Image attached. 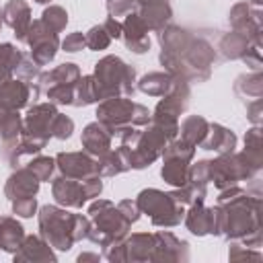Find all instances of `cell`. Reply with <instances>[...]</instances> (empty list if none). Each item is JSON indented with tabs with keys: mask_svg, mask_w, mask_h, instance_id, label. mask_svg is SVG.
<instances>
[{
	"mask_svg": "<svg viewBox=\"0 0 263 263\" xmlns=\"http://www.w3.org/2000/svg\"><path fill=\"white\" fill-rule=\"evenodd\" d=\"M234 90L247 101H259L261 99V74H259V70H255L253 74L238 76Z\"/></svg>",
	"mask_w": 263,
	"mask_h": 263,
	"instance_id": "cell-29",
	"label": "cell"
},
{
	"mask_svg": "<svg viewBox=\"0 0 263 263\" xmlns=\"http://www.w3.org/2000/svg\"><path fill=\"white\" fill-rule=\"evenodd\" d=\"M97 121H101L111 136H119V132L127 125H146L150 121V111L129 99L111 97L97 107Z\"/></svg>",
	"mask_w": 263,
	"mask_h": 263,
	"instance_id": "cell-2",
	"label": "cell"
},
{
	"mask_svg": "<svg viewBox=\"0 0 263 263\" xmlns=\"http://www.w3.org/2000/svg\"><path fill=\"white\" fill-rule=\"evenodd\" d=\"M35 2H41L43 4V2H49V0H35Z\"/></svg>",
	"mask_w": 263,
	"mask_h": 263,
	"instance_id": "cell-41",
	"label": "cell"
},
{
	"mask_svg": "<svg viewBox=\"0 0 263 263\" xmlns=\"http://www.w3.org/2000/svg\"><path fill=\"white\" fill-rule=\"evenodd\" d=\"M185 224L197 236L218 234V214H216V208H205L203 201L193 203L191 210L187 212Z\"/></svg>",
	"mask_w": 263,
	"mask_h": 263,
	"instance_id": "cell-13",
	"label": "cell"
},
{
	"mask_svg": "<svg viewBox=\"0 0 263 263\" xmlns=\"http://www.w3.org/2000/svg\"><path fill=\"white\" fill-rule=\"evenodd\" d=\"M121 37L125 41V45L136 51V53H144L150 47V39H148V27L144 25V21L138 14H129L123 23H121Z\"/></svg>",
	"mask_w": 263,
	"mask_h": 263,
	"instance_id": "cell-15",
	"label": "cell"
},
{
	"mask_svg": "<svg viewBox=\"0 0 263 263\" xmlns=\"http://www.w3.org/2000/svg\"><path fill=\"white\" fill-rule=\"evenodd\" d=\"M101 86L103 99H111V97H121V95H132L134 92V78H136V70L132 66H127L123 60H119L117 55H107L103 58L92 74Z\"/></svg>",
	"mask_w": 263,
	"mask_h": 263,
	"instance_id": "cell-4",
	"label": "cell"
},
{
	"mask_svg": "<svg viewBox=\"0 0 263 263\" xmlns=\"http://www.w3.org/2000/svg\"><path fill=\"white\" fill-rule=\"evenodd\" d=\"M175 80L177 76H173L171 72H150L140 80V90L152 97H164L175 86Z\"/></svg>",
	"mask_w": 263,
	"mask_h": 263,
	"instance_id": "cell-23",
	"label": "cell"
},
{
	"mask_svg": "<svg viewBox=\"0 0 263 263\" xmlns=\"http://www.w3.org/2000/svg\"><path fill=\"white\" fill-rule=\"evenodd\" d=\"M53 166H55V158H49V156H37L27 164V168H31L39 181H49Z\"/></svg>",
	"mask_w": 263,
	"mask_h": 263,
	"instance_id": "cell-31",
	"label": "cell"
},
{
	"mask_svg": "<svg viewBox=\"0 0 263 263\" xmlns=\"http://www.w3.org/2000/svg\"><path fill=\"white\" fill-rule=\"evenodd\" d=\"M88 214L95 220V226L90 228L88 238L103 247L121 242V238L125 236V232L132 224L111 201H95L90 205Z\"/></svg>",
	"mask_w": 263,
	"mask_h": 263,
	"instance_id": "cell-3",
	"label": "cell"
},
{
	"mask_svg": "<svg viewBox=\"0 0 263 263\" xmlns=\"http://www.w3.org/2000/svg\"><path fill=\"white\" fill-rule=\"evenodd\" d=\"M162 179L173 185V187H181L187 183L189 179V158H181V156H164V164L160 171Z\"/></svg>",
	"mask_w": 263,
	"mask_h": 263,
	"instance_id": "cell-21",
	"label": "cell"
},
{
	"mask_svg": "<svg viewBox=\"0 0 263 263\" xmlns=\"http://www.w3.org/2000/svg\"><path fill=\"white\" fill-rule=\"evenodd\" d=\"M21 132H23V123L16 109H10L0 103V150L4 156H10V152L14 150L21 138Z\"/></svg>",
	"mask_w": 263,
	"mask_h": 263,
	"instance_id": "cell-12",
	"label": "cell"
},
{
	"mask_svg": "<svg viewBox=\"0 0 263 263\" xmlns=\"http://www.w3.org/2000/svg\"><path fill=\"white\" fill-rule=\"evenodd\" d=\"M257 168L247 160L245 152L240 154H220L218 160H210V181L218 189H226L236 181L251 179Z\"/></svg>",
	"mask_w": 263,
	"mask_h": 263,
	"instance_id": "cell-7",
	"label": "cell"
},
{
	"mask_svg": "<svg viewBox=\"0 0 263 263\" xmlns=\"http://www.w3.org/2000/svg\"><path fill=\"white\" fill-rule=\"evenodd\" d=\"M138 16L144 21V25L148 27V31L150 29L152 31H162L164 25L171 21L173 12H171V6L166 4V0H154V2L142 4Z\"/></svg>",
	"mask_w": 263,
	"mask_h": 263,
	"instance_id": "cell-19",
	"label": "cell"
},
{
	"mask_svg": "<svg viewBox=\"0 0 263 263\" xmlns=\"http://www.w3.org/2000/svg\"><path fill=\"white\" fill-rule=\"evenodd\" d=\"M25 234L23 226L12 218H0V249L2 251H14L21 247Z\"/></svg>",
	"mask_w": 263,
	"mask_h": 263,
	"instance_id": "cell-26",
	"label": "cell"
},
{
	"mask_svg": "<svg viewBox=\"0 0 263 263\" xmlns=\"http://www.w3.org/2000/svg\"><path fill=\"white\" fill-rule=\"evenodd\" d=\"M39 228L49 247L68 251L76 240L88 238L90 222L80 214H68L55 205H43L39 214Z\"/></svg>",
	"mask_w": 263,
	"mask_h": 263,
	"instance_id": "cell-1",
	"label": "cell"
},
{
	"mask_svg": "<svg viewBox=\"0 0 263 263\" xmlns=\"http://www.w3.org/2000/svg\"><path fill=\"white\" fill-rule=\"evenodd\" d=\"M18 249H21V253H16L14 259H33V261H37V259H49V261H55V257L49 251L47 242L41 240V238H37V236L23 238V242H21Z\"/></svg>",
	"mask_w": 263,
	"mask_h": 263,
	"instance_id": "cell-28",
	"label": "cell"
},
{
	"mask_svg": "<svg viewBox=\"0 0 263 263\" xmlns=\"http://www.w3.org/2000/svg\"><path fill=\"white\" fill-rule=\"evenodd\" d=\"M58 168L62 177L70 179H90V177H101L97 171V162L82 152H62L55 156Z\"/></svg>",
	"mask_w": 263,
	"mask_h": 263,
	"instance_id": "cell-11",
	"label": "cell"
},
{
	"mask_svg": "<svg viewBox=\"0 0 263 263\" xmlns=\"http://www.w3.org/2000/svg\"><path fill=\"white\" fill-rule=\"evenodd\" d=\"M230 25L234 27L236 33L245 35L251 43L259 47L261 43V12L259 10L251 8L247 2H238L230 10Z\"/></svg>",
	"mask_w": 263,
	"mask_h": 263,
	"instance_id": "cell-10",
	"label": "cell"
},
{
	"mask_svg": "<svg viewBox=\"0 0 263 263\" xmlns=\"http://www.w3.org/2000/svg\"><path fill=\"white\" fill-rule=\"evenodd\" d=\"M234 146H236V136L230 129H226L218 123H210L208 136L201 142L203 150H216L220 154H232Z\"/></svg>",
	"mask_w": 263,
	"mask_h": 263,
	"instance_id": "cell-20",
	"label": "cell"
},
{
	"mask_svg": "<svg viewBox=\"0 0 263 263\" xmlns=\"http://www.w3.org/2000/svg\"><path fill=\"white\" fill-rule=\"evenodd\" d=\"M78 78H80V70H78L76 64H62L55 70L41 74V78H39V90L45 92L49 86H55V84H74Z\"/></svg>",
	"mask_w": 263,
	"mask_h": 263,
	"instance_id": "cell-22",
	"label": "cell"
},
{
	"mask_svg": "<svg viewBox=\"0 0 263 263\" xmlns=\"http://www.w3.org/2000/svg\"><path fill=\"white\" fill-rule=\"evenodd\" d=\"M31 92H33V97H37L41 90H39V86L33 90L25 80H8V82H4L2 86H0V103L2 105H6V107H10V109H21V107H25L27 103H29V97H31Z\"/></svg>",
	"mask_w": 263,
	"mask_h": 263,
	"instance_id": "cell-17",
	"label": "cell"
},
{
	"mask_svg": "<svg viewBox=\"0 0 263 263\" xmlns=\"http://www.w3.org/2000/svg\"><path fill=\"white\" fill-rule=\"evenodd\" d=\"M72 132H74V121L70 117L58 113L55 119H53V123H51V136L53 138H60V140H66V138H70Z\"/></svg>",
	"mask_w": 263,
	"mask_h": 263,
	"instance_id": "cell-33",
	"label": "cell"
},
{
	"mask_svg": "<svg viewBox=\"0 0 263 263\" xmlns=\"http://www.w3.org/2000/svg\"><path fill=\"white\" fill-rule=\"evenodd\" d=\"M62 47H64V51H70V53L84 49V47H86L84 35H82V33H72V35H68V37L62 41Z\"/></svg>",
	"mask_w": 263,
	"mask_h": 263,
	"instance_id": "cell-36",
	"label": "cell"
},
{
	"mask_svg": "<svg viewBox=\"0 0 263 263\" xmlns=\"http://www.w3.org/2000/svg\"><path fill=\"white\" fill-rule=\"evenodd\" d=\"M35 210H37L35 197H21V199H14V201H12V212L18 214V216H23V218L33 216Z\"/></svg>",
	"mask_w": 263,
	"mask_h": 263,
	"instance_id": "cell-35",
	"label": "cell"
},
{
	"mask_svg": "<svg viewBox=\"0 0 263 263\" xmlns=\"http://www.w3.org/2000/svg\"><path fill=\"white\" fill-rule=\"evenodd\" d=\"M78 259H80V261H82V259H99V255H80Z\"/></svg>",
	"mask_w": 263,
	"mask_h": 263,
	"instance_id": "cell-40",
	"label": "cell"
},
{
	"mask_svg": "<svg viewBox=\"0 0 263 263\" xmlns=\"http://www.w3.org/2000/svg\"><path fill=\"white\" fill-rule=\"evenodd\" d=\"M181 129V140L193 144V146H201L203 138L208 136V129H210V123L199 117V115H191L183 121V125L179 127Z\"/></svg>",
	"mask_w": 263,
	"mask_h": 263,
	"instance_id": "cell-27",
	"label": "cell"
},
{
	"mask_svg": "<svg viewBox=\"0 0 263 263\" xmlns=\"http://www.w3.org/2000/svg\"><path fill=\"white\" fill-rule=\"evenodd\" d=\"M55 115H58V111H55V107L51 103L35 105L33 109H29L21 134L47 144V140L51 138V123H53Z\"/></svg>",
	"mask_w": 263,
	"mask_h": 263,
	"instance_id": "cell-9",
	"label": "cell"
},
{
	"mask_svg": "<svg viewBox=\"0 0 263 263\" xmlns=\"http://www.w3.org/2000/svg\"><path fill=\"white\" fill-rule=\"evenodd\" d=\"M99 99H103V92H101V86H99L95 76H82V78L76 80V84H74V103L72 105L82 107V105L97 103Z\"/></svg>",
	"mask_w": 263,
	"mask_h": 263,
	"instance_id": "cell-24",
	"label": "cell"
},
{
	"mask_svg": "<svg viewBox=\"0 0 263 263\" xmlns=\"http://www.w3.org/2000/svg\"><path fill=\"white\" fill-rule=\"evenodd\" d=\"M39 179L33 175L31 168H18L16 173H12L6 181V187H4V193L8 195V199H21V197H33L39 189Z\"/></svg>",
	"mask_w": 263,
	"mask_h": 263,
	"instance_id": "cell-14",
	"label": "cell"
},
{
	"mask_svg": "<svg viewBox=\"0 0 263 263\" xmlns=\"http://www.w3.org/2000/svg\"><path fill=\"white\" fill-rule=\"evenodd\" d=\"M101 189H103L101 177H90V179L60 177L53 181V197L58 199V203L68 208H82L88 199L97 197Z\"/></svg>",
	"mask_w": 263,
	"mask_h": 263,
	"instance_id": "cell-6",
	"label": "cell"
},
{
	"mask_svg": "<svg viewBox=\"0 0 263 263\" xmlns=\"http://www.w3.org/2000/svg\"><path fill=\"white\" fill-rule=\"evenodd\" d=\"M117 210L129 220V222H136L138 218H140V208H138V201H132V199H123L119 205H117Z\"/></svg>",
	"mask_w": 263,
	"mask_h": 263,
	"instance_id": "cell-37",
	"label": "cell"
},
{
	"mask_svg": "<svg viewBox=\"0 0 263 263\" xmlns=\"http://www.w3.org/2000/svg\"><path fill=\"white\" fill-rule=\"evenodd\" d=\"M84 41H86V47L99 51V49H105V47L111 43V37H109V33L105 31V27L99 25V27H92V29L84 35Z\"/></svg>",
	"mask_w": 263,
	"mask_h": 263,
	"instance_id": "cell-32",
	"label": "cell"
},
{
	"mask_svg": "<svg viewBox=\"0 0 263 263\" xmlns=\"http://www.w3.org/2000/svg\"><path fill=\"white\" fill-rule=\"evenodd\" d=\"M18 76H21V80H33L35 76H37V72H39V66L31 60V55L27 58V55H23V60H21V64L16 66V70H14Z\"/></svg>",
	"mask_w": 263,
	"mask_h": 263,
	"instance_id": "cell-34",
	"label": "cell"
},
{
	"mask_svg": "<svg viewBox=\"0 0 263 263\" xmlns=\"http://www.w3.org/2000/svg\"><path fill=\"white\" fill-rule=\"evenodd\" d=\"M2 16H4V23L8 27L14 29V35L18 41H25L27 39V33H29V27H31V10L27 6V2L23 0H10L4 8H2Z\"/></svg>",
	"mask_w": 263,
	"mask_h": 263,
	"instance_id": "cell-16",
	"label": "cell"
},
{
	"mask_svg": "<svg viewBox=\"0 0 263 263\" xmlns=\"http://www.w3.org/2000/svg\"><path fill=\"white\" fill-rule=\"evenodd\" d=\"M41 23L47 25L53 33H60V31L66 27V23H68V12H66L62 6H49V8L43 10Z\"/></svg>",
	"mask_w": 263,
	"mask_h": 263,
	"instance_id": "cell-30",
	"label": "cell"
},
{
	"mask_svg": "<svg viewBox=\"0 0 263 263\" xmlns=\"http://www.w3.org/2000/svg\"><path fill=\"white\" fill-rule=\"evenodd\" d=\"M103 27H105V31L109 33L111 39H119V37H121V23H119L115 16H109V18L103 23Z\"/></svg>",
	"mask_w": 263,
	"mask_h": 263,
	"instance_id": "cell-39",
	"label": "cell"
},
{
	"mask_svg": "<svg viewBox=\"0 0 263 263\" xmlns=\"http://www.w3.org/2000/svg\"><path fill=\"white\" fill-rule=\"evenodd\" d=\"M25 41L31 45V60H33L37 66L49 64V62L53 60V55H55L58 45H60L58 33H53L47 25H43L41 18L31 23Z\"/></svg>",
	"mask_w": 263,
	"mask_h": 263,
	"instance_id": "cell-8",
	"label": "cell"
},
{
	"mask_svg": "<svg viewBox=\"0 0 263 263\" xmlns=\"http://www.w3.org/2000/svg\"><path fill=\"white\" fill-rule=\"evenodd\" d=\"M136 201L140 212L148 214L156 226H177L185 216L183 205L175 201L171 193H162L158 189H144Z\"/></svg>",
	"mask_w": 263,
	"mask_h": 263,
	"instance_id": "cell-5",
	"label": "cell"
},
{
	"mask_svg": "<svg viewBox=\"0 0 263 263\" xmlns=\"http://www.w3.org/2000/svg\"><path fill=\"white\" fill-rule=\"evenodd\" d=\"M111 138L113 136L109 134V129L101 121H95V123H88L82 132V146L86 148L88 154L99 158L111 150Z\"/></svg>",
	"mask_w": 263,
	"mask_h": 263,
	"instance_id": "cell-18",
	"label": "cell"
},
{
	"mask_svg": "<svg viewBox=\"0 0 263 263\" xmlns=\"http://www.w3.org/2000/svg\"><path fill=\"white\" fill-rule=\"evenodd\" d=\"M245 146L247 148H253V150H259L261 148V129L259 127H253L247 132L245 136Z\"/></svg>",
	"mask_w": 263,
	"mask_h": 263,
	"instance_id": "cell-38",
	"label": "cell"
},
{
	"mask_svg": "<svg viewBox=\"0 0 263 263\" xmlns=\"http://www.w3.org/2000/svg\"><path fill=\"white\" fill-rule=\"evenodd\" d=\"M249 47H251V41H249L245 35L236 33V31L226 33V35L220 39V43H218V49H220V51L224 53V58H228V60H240V58L249 51Z\"/></svg>",
	"mask_w": 263,
	"mask_h": 263,
	"instance_id": "cell-25",
	"label": "cell"
}]
</instances>
